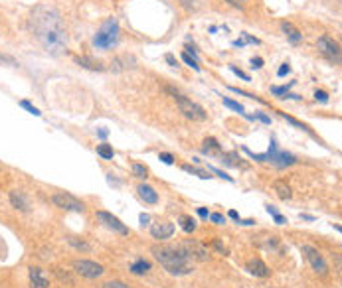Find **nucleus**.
<instances>
[{"label":"nucleus","instance_id":"nucleus-18","mask_svg":"<svg viewBox=\"0 0 342 288\" xmlns=\"http://www.w3.org/2000/svg\"><path fill=\"white\" fill-rule=\"evenodd\" d=\"M137 192H139L141 199H145V203L155 205V203L159 201V193L155 192V188H151V186H147V184H141V186L137 188Z\"/></svg>","mask_w":342,"mask_h":288},{"label":"nucleus","instance_id":"nucleus-29","mask_svg":"<svg viewBox=\"0 0 342 288\" xmlns=\"http://www.w3.org/2000/svg\"><path fill=\"white\" fill-rule=\"evenodd\" d=\"M277 113H279V117H281V119H285V121H287V123H291L293 127H297V129H301V131H307V133H311V129H309L307 125H303V123L295 121L293 117H287V115H285V113H281V111H277Z\"/></svg>","mask_w":342,"mask_h":288},{"label":"nucleus","instance_id":"nucleus-35","mask_svg":"<svg viewBox=\"0 0 342 288\" xmlns=\"http://www.w3.org/2000/svg\"><path fill=\"white\" fill-rule=\"evenodd\" d=\"M315 99H317V101H321V103H329V93H327V91H319V89H317V91H315Z\"/></svg>","mask_w":342,"mask_h":288},{"label":"nucleus","instance_id":"nucleus-11","mask_svg":"<svg viewBox=\"0 0 342 288\" xmlns=\"http://www.w3.org/2000/svg\"><path fill=\"white\" fill-rule=\"evenodd\" d=\"M95 217H97L107 229H111V231H115V233H119V235H129V227H127L119 217H115L113 213H109V211H97Z\"/></svg>","mask_w":342,"mask_h":288},{"label":"nucleus","instance_id":"nucleus-54","mask_svg":"<svg viewBox=\"0 0 342 288\" xmlns=\"http://www.w3.org/2000/svg\"><path fill=\"white\" fill-rule=\"evenodd\" d=\"M107 135H109V131H105V129H101V131H99V137H101V139H105Z\"/></svg>","mask_w":342,"mask_h":288},{"label":"nucleus","instance_id":"nucleus-33","mask_svg":"<svg viewBox=\"0 0 342 288\" xmlns=\"http://www.w3.org/2000/svg\"><path fill=\"white\" fill-rule=\"evenodd\" d=\"M182 59H184V63H186V65H190V67H192L194 71H200V65H198V61H196L194 57H190V55H188L186 51L182 53Z\"/></svg>","mask_w":342,"mask_h":288},{"label":"nucleus","instance_id":"nucleus-8","mask_svg":"<svg viewBox=\"0 0 342 288\" xmlns=\"http://www.w3.org/2000/svg\"><path fill=\"white\" fill-rule=\"evenodd\" d=\"M317 46H319V51L329 59V61H333V63H341V46H339V42H335L333 38H329V36H323V38H319V42H317Z\"/></svg>","mask_w":342,"mask_h":288},{"label":"nucleus","instance_id":"nucleus-22","mask_svg":"<svg viewBox=\"0 0 342 288\" xmlns=\"http://www.w3.org/2000/svg\"><path fill=\"white\" fill-rule=\"evenodd\" d=\"M202 152L204 154H220L222 152V146H220V143L216 141V139H206L204 141V146H202Z\"/></svg>","mask_w":342,"mask_h":288},{"label":"nucleus","instance_id":"nucleus-16","mask_svg":"<svg viewBox=\"0 0 342 288\" xmlns=\"http://www.w3.org/2000/svg\"><path fill=\"white\" fill-rule=\"evenodd\" d=\"M75 63H77V65H81V67H85V69H91V71H105V65H103V61H99V59H93V57H89V55H81V57H75Z\"/></svg>","mask_w":342,"mask_h":288},{"label":"nucleus","instance_id":"nucleus-34","mask_svg":"<svg viewBox=\"0 0 342 288\" xmlns=\"http://www.w3.org/2000/svg\"><path fill=\"white\" fill-rule=\"evenodd\" d=\"M212 247H214L218 253H222L224 257H226V255H229V249H228L226 245H222V241H220V239H214V241H212Z\"/></svg>","mask_w":342,"mask_h":288},{"label":"nucleus","instance_id":"nucleus-14","mask_svg":"<svg viewBox=\"0 0 342 288\" xmlns=\"http://www.w3.org/2000/svg\"><path fill=\"white\" fill-rule=\"evenodd\" d=\"M151 235L159 241H165V239H171L174 235V225L169 221H159V223H153L151 225Z\"/></svg>","mask_w":342,"mask_h":288},{"label":"nucleus","instance_id":"nucleus-50","mask_svg":"<svg viewBox=\"0 0 342 288\" xmlns=\"http://www.w3.org/2000/svg\"><path fill=\"white\" fill-rule=\"evenodd\" d=\"M0 61H8V63H14V59H12V57H8V55H4V53H0Z\"/></svg>","mask_w":342,"mask_h":288},{"label":"nucleus","instance_id":"nucleus-46","mask_svg":"<svg viewBox=\"0 0 342 288\" xmlns=\"http://www.w3.org/2000/svg\"><path fill=\"white\" fill-rule=\"evenodd\" d=\"M165 59H167V61L171 63L172 67H176V65H178V61H176V57H174L172 53H167V57H165Z\"/></svg>","mask_w":342,"mask_h":288},{"label":"nucleus","instance_id":"nucleus-23","mask_svg":"<svg viewBox=\"0 0 342 288\" xmlns=\"http://www.w3.org/2000/svg\"><path fill=\"white\" fill-rule=\"evenodd\" d=\"M180 227H182V231H184V233H194V231H196V227H198V223H196V219H194V217H190V215H182V217H180Z\"/></svg>","mask_w":342,"mask_h":288},{"label":"nucleus","instance_id":"nucleus-42","mask_svg":"<svg viewBox=\"0 0 342 288\" xmlns=\"http://www.w3.org/2000/svg\"><path fill=\"white\" fill-rule=\"evenodd\" d=\"M273 221H275L277 225H285V223H287V219H285L281 213H273Z\"/></svg>","mask_w":342,"mask_h":288},{"label":"nucleus","instance_id":"nucleus-41","mask_svg":"<svg viewBox=\"0 0 342 288\" xmlns=\"http://www.w3.org/2000/svg\"><path fill=\"white\" fill-rule=\"evenodd\" d=\"M289 71H291V65H289V63H283V65L279 67V71H277V75H279V77H285V75H287Z\"/></svg>","mask_w":342,"mask_h":288},{"label":"nucleus","instance_id":"nucleus-10","mask_svg":"<svg viewBox=\"0 0 342 288\" xmlns=\"http://www.w3.org/2000/svg\"><path fill=\"white\" fill-rule=\"evenodd\" d=\"M184 251H186V255L192 259V261H208L210 259V255H208V249L198 241V239H186V241H182V245H180Z\"/></svg>","mask_w":342,"mask_h":288},{"label":"nucleus","instance_id":"nucleus-5","mask_svg":"<svg viewBox=\"0 0 342 288\" xmlns=\"http://www.w3.org/2000/svg\"><path fill=\"white\" fill-rule=\"evenodd\" d=\"M301 253L305 255V259L309 261V265L313 267V271H315L317 275H321V277H327V275H329V265H327L325 257H323L315 247L303 245V247H301Z\"/></svg>","mask_w":342,"mask_h":288},{"label":"nucleus","instance_id":"nucleus-30","mask_svg":"<svg viewBox=\"0 0 342 288\" xmlns=\"http://www.w3.org/2000/svg\"><path fill=\"white\" fill-rule=\"evenodd\" d=\"M133 174L137 178H141V180H147L149 178V168L143 166V164H133Z\"/></svg>","mask_w":342,"mask_h":288},{"label":"nucleus","instance_id":"nucleus-15","mask_svg":"<svg viewBox=\"0 0 342 288\" xmlns=\"http://www.w3.org/2000/svg\"><path fill=\"white\" fill-rule=\"evenodd\" d=\"M247 271H249V275L259 277V279H265V277H269V275H271L269 267H267L261 259H251V261L247 263Z\"/></svg>","mask_w":342,"mask_h":288},{"label":"nucleus","instance_id":"nucleus-31","mask_svg":"<svg viewBox=\"0 0 342 288\" xmlns=\"http://www.w3.org/2000/svg\"><path fill=\"white\" fill-rule=\"evenodd\" d=\"M293 85H295V83H293V81H291V83H289V85H283V87H271V93H273V95H277V97H281V99H283V97H285V95H287V93H289V89H291V87H293Z\"/></svg>","mask_w":342,"mask_h":288},{"label":"nucleus","instance_id":"nucleus-24","mask_svg":"<svg viewBox=\"0 0 342 288\" xmlns=\"http://www.w3.org/2000/svg\"><path fill=\"white\" fill-rule=\"evenodd\" d=\"M149 271H151V263L145 261V259H139L137 263L131 265V273L133 275H147Z\"/></svg>","mask_w":342,"mask_h":288},{"label":"nucleus","instance_id":"nucleus-13","mask_svg":"<svg viewBox=\"0 0 342 288\" xmlns=\"http://www.w3.org/2000/svg\"><path fill=\"white\" fill-rule=\"evenodd\" d=\"M28 275H30V285H32V288L50 287V277L46 275L44 269H40V267H30V269H28Z\"/></svg>","mask_w":342,"mask_h":288},{"label":"nucleus","instance_id":"nucleus-17","mask_svg":"<svg viewBox=\"0 0 342 288\" xmlns=\"http://www.w3.org/2000/svg\"><path fill=\"white\" fill-rule=\"evenodd\" d=\"M273 192H275L277 197L283 199V201H287V199L293 197V190H291V186H289L285 180H275V182H273Z\"/></svg>","mask_w":342,"mask_h":288},{"label":"nucleus","instance_id":"nucleus-40","mask_svg":"<svg viewBox=\"0 0 342 288\" xmlns=\"http://www.w3.org/2000/svg\"><path fill=\"white\" fill-rule=\"evenodd\" d=\"M159 158H161L165 164H169V166H171V164H174V156H172V154H169V152H163Z\"/></svg>","mask_w":342,"mask_h":288},{"label":"nucleus","instance_id":"nucleus-2","mask_svg":"<svg viewBox=\"0 0 342 288\" xmlns=\"http://www.w3.org/2000/svg\"><path fill=\"white\" fill-rule=\"evenodd\" d=\"M153 255L169 275L184 277V275H190L194 271L192 259L186 255V251L180 245L178 247H174V245H157V247H153Z\"/></svg>","mask_w":342,"mask_h":288},{"label":"nucleus","instance_id":"nucleus-3","mask_svg":"<svg viewBox=\"0 0 342 288\" xmlns=\"http://www.w3.org/2000/svg\"><path fill=\"white\" fill-rule=\"evenodd\" d=\"M119 22L115 18H109L101 24L97 34L93 36V46L97 49H111L119 44Z\"/></svg>","mask_w":342,"mask_h":288},{"label":"nucleus","instance_id":"nucleus-55","mask_svg":"<svg viewBox=\"0 0 342 288\" xmlns=\"http://www.w3.org/2000/svg\"><path fill=\"white\" fill-rule=\"evenodd\" d=\"M301 217H303V219H307V221H313V219H315L313 215H305V213H301Z\"/></svg>","mask_w":342,"mask_h":288},{"label":"nucleus","instance_id":"nucleus-12","mask_svg":"<svg viewBox=\"0 0 342 288\" xmlns=\"http://www.w3.org/2000/svg\"><path fill=\"white\" fill-rule=\"evenodd\" d=\"M137 67V57L131 55V53H123V55H117L111 63H109V69L113 73H121V71H127V69H135Z\"/></svg>","mask_w":342,"mask_h":288},{"label":"nucleus","instance_id":"nucleus-51","mask_svg":"<svg viewBox=\"0 0 342 288\" xmlns=\"http://www.w3.org/2000/svg\"><path fill=\"white\" fill-rule=\"evenodd\" d=\"M229 4H233V6H243L245 4V0H228Z\"/></svg>","mask_w":342,"mask_h":288},{"label":"nucleus","instance_id":"nucleus-1","mask_svg":"<svg viewBox=\"0 0 342 288\" xmlns=\"http://www.w3.org/2000/svg\"><path fill=\"white\" fill-rule=\"evenodd\" d=\"M32 36L50 55H61L67 49V32L57 8L40 4L32 10L28 20Z\"/></svg>","mask_w":342,"mask_h":288},{"label":"nucleus","instance_id":"nucleus-28","mask_svg":"<svg viewBox=\"0 0 342 288\" xmlns=\"http://www.w3.org/2000/svg\"><path fill=\"white\" fill-rule=\"evenodd\" d=\"M67 243H69L71 247H75L77 251H83V253H87V251H91V247H89V243H85L83 239L79 241V239H75V237H67Z\"/></svg>","mask_w":342,"mask_h":288},{"label":"nucleus","instance_id":"nucleus-39","mask_svg":"<svg viewBox=\"0 0 342 288\" xmlns=\"http://www.w3.org/2000/svg\"><path fill=\"white\" fill-rule=\"evenodd\" d=\"M229 69H231V71H233V73H235V75H237V77H241V79H243V81H249V75H247V73H243V71H241V69H239V67H235V65H231V67H229Z\"/></svg>","mask_w":342,"mask_h":288},{"label":"nucleus","instance_id":"nucleus-36","mask_svg":"<svg viewBox=\"0 0 342 288\" xmlns=\"http://www.w3.org/2000/svg\"><path fill=\"white\" fill-rule=\"evenodd\" d=\"M208 170H210V172H214V174H218L220 178H224V180H228V182H233V178H231V176H228V174H224L222 170H218V168H214V166H208Z\"/></svg>","mask_w":342,"mask_h":288},{"label":"nucleus","instance_id":"nucleus-49","mask_svg":"<svg viewBox=\"0 0 342 288\" xmlns=\"http://www.w3.org/2000/svg\"><path fill=\"white\" fill-rule=\"evenodd\" d=\"M237 223H241V225H253L255 221L253 219H237Z\"/></svg>","mask_w":342,"mask_h":288},{"label":"nucleus","instance_id":"nucleus-9","mask_svg":"<svg viewBox=\"0 0 342 288\" xmlns=\"http://www.w3.org/2000/svg\"><path fill=\"white\" fill-rule=\"evenodd\" d=\"M73 271H75L77 275H81L83 279H99V277L105 273V269H103L99 263L85 261V259L75 261V263H73Z\"/></svg>","mask_w":342,"mask_h":288},{"label":"nucleus","instance_id":"nucleus-7","mask_svg":"<svg viewBox=\"0 0 342 288\" xmlns=\"http://www.w3.org/2000/svg\"><path fill=\"white\" fill-rule=\"evenodd\" d=\"M52 201H54V205H56V207L65 209V211H77V213H83V211H85L83 201H79L77 197H73L71 193H65V192L54 193Z\"/></svg>","mask_w":342,"mask_h":288},{"label":"nucleus","instance_id":"nucleus-32","mask_svg":"<svg viewBox=\"0 0 342 288\" xmlns=\"http://www.w3.org/2000/svg\"><path fill=\"white\" fill-rule=\"evenodd\" d=\"M20 107H22V109H26V111H28L30 115H34V117H40V115H42V113H40V109H36L30 101H20Z\"/></svg>","mask_w":342,"mask_h":288},{"label":"nucleus","instance_id":"nucleus-19","mask_svg":"<svg viewBox=\"0 0 342 288\" xmlns=\"http://www.w3.org/2000/svg\"><path fill=\"white\" fill-rule=\"evenodd\" d=\"M10 203L20 211H30V201L22 192H10Z\"/></svg>","mask_w":342,"mask_h":288},{"label":"nucleus","instance_id":"nucleus-45","mask_svg":"<svg viewBox=\"0 0 342 288\" xmlns=\"http://www.w3.org/2000/svg\"><path fill=\"white\" fill-rule=\"evenodd\" d=\"M253 119H259V121H263V123H265V125H269V123H271V119H269V117H267V115H263V113H257V115H255V117H253Z\"/></svg>","mask_w":342,"mask_h":288},{"label":"nucleus","instance_id":"nucleus-27","mask_svg":"<svg viewBox=\"0 0 342 288\" xmlns=\"http://www.w3.org/2000/svg\"><path fill=\"white\" fill-rule=\"evenodd\" d=\"M97 154H99L103 160H113V156H115V152H113V148H111L109 144H99V146H97Z\"/></svg>","mask_w":342,"mask_h":288},{"label":"nucleus","instance_id":"nucleus-4","mask_svg":"<svg viewBox=\"0 0 342 288\" xmlns=\"http://www.w3.org/2000/svg\"><path fill=\"white\" fill-rule=\"evenodd\" d=\"M165 91L171 93L172 97H174V101H176L180 113H182L186 119H190V121H206V119H208V113H206L198 103H194L192 99L184 97L180 91H176V89H172V87H165Z\"/></svg>","mask_w":342,"mask_h":288},{"label":"nucleus","instance_id":"nucleus-38","mask_svg":"<svg viewBox=\"0 0 342 288\" xmlns=\"http://www.w3.org/2000/svg\"><path fill=\"white\" fill-rule=\"evenodd\" d=\"M103 288H131V287H127V285L121 283V281H111V283H105Z\"/></svg>","mask_w":342,"mask_h":288},{"label":"nucleus","instance_id":"nucleus-20","mask_svg":"<svg viewBox=\"0 0 342 288\" xmlns=\"http://www.w3.org/2000/svg\"><path fill=\"white\" fill-rule=\"evenodd\" d=\"M281 28H283V32H285V36L289 38V42H291V44H299V42L303 40V34H301V32H299L291 22H283V24H281Z\"/></svg>","mask_w":342,"mask_h":288},{"label":"nucleus","instance_id":"nucleus-6","mask_svg":"<svg viewBox=\"0 0 342 288\" xmlns=\"http://www.w3.org/2000/svg\"><path fill=\"white\" fill-rule=\"evenodd\" d=\"M267 162H271L277 168H287V166L297 164V158L293 154H289V152L279 150L275 139H271V146H269V152H267Z\"/></svg>","mask_w":342,"mask_h":288},{"label":"nucleus","instance_id":"nucleus-43","mask_svg":"<svg viewBox=\"0 0 342 288\" xmlns=\"http://www.w3.org/2000/svg\"><path fill=\"white\" fill-rule=\"evenodd\" d=\"M251 67H253V69L263 67V59H261V57H253V59H251Z\"/></svg>","mask_w":342,"mask_h":288},{"label":"nucleus","instance_id":"nucleus-44","mask_svg":"<svg viewBox=\"0 0 342 288\" xmlns=\"http://www.w3.org/2000/svg\"><path fill=\"white\" fill-rule=\"evenodd\" d=\"M243 40H245V44H261L257 38H253V36H249V34H243Z\"/></svg>","mask_w":342,"mask_h":288},{"label":"nucleus","instance_id":"nucleus-53","mask_svg":"<svg viewBox=\"0 0 342 288\" xmlns=\"http://www.w3.org/2000/svg\"><path fill=\"white\" fill-rule=\"evenodd\" d=\"M228 215H229V217H231V219H235V221H237V219H239V215H237V211H235V209H231V211H229V213H228Z\"/></svg>","mask_w":342,"mask_h":288},{"label":"nucleus","instance_id":"nucleus-48","mask_svg":"<svg viewBox=\"0 0 342 288\" xmlns=\"http://www.w3.org/2000/svg\"><path fill=\"white\" fill-rule=\"evenodd\" d=\"M198 215H200V217H204V219H206V217H208V215H210V213H208V209H206V207H200V209H198Z\"/></svg>","mask_w":342,"mask_h":288},{"label":"nucleus","instance_id":"nucleus-21","mask_svg":"<svg viewBox=\"0 0 342 288\" xmlns=\"http://www.w3.org/2000/svg\"><path fill=\"white\" fill-rule=\"evenodd\" d=\"M222 162L226 164V166H233V168H247V164L245 162H241V158L237 156V152H226V154H222Z\"/></svg>","mask_w":342,"mask_h":288},{"label":"nucleus","instance_id":"nucleus-25","mask_svg":"<svg viewBox=\"0 0 342 288\" xmlns=\"http://www.w3.org/2000/svg\"><path fill=\"white\" fill-rule=\"evenodd\" d=\"M222 101H224V105H226V107H229V109H233V111H237L239 115H243V117H247L249 121H253V117H251V115H247V113H245V109H243V107H241L239 103H235V101H231V99H228V97H222Z\"/></svg>","mask_w":342,"mask_h":288},{"label":"nucleus","instance_id":"nucleus-26","mask_svg":"<svg viewBox=\"0 0 342 288\" xmlns=\"http://www.w3.org/2000/svg\"><path fill=\"white\" fill-rule=\"evenodd\" d=\"M182 170L184 172H188V174H194V176H198V178H202V180H208V178H212L206 170H200V168H194V166H190V164H184L182 166Z\"/></svg>","mask_w":342,"mask_h":288},{"label":"nucleus","instance_id":"nucleus-47","mask_svg":"<svg viewBox=\"0 0 342 288\" xmlns=\"http://www.w3.org/2000/svg\"><path fill=\"white\" fill-rule=\"evenodd\" d=\"M139 219H141V225H143V227H145V225H149V221H151V217H149L147 213H141V217H139Z\"/></svg>","mask_w":342,"mask_h":288},{"label":"nucleus","instance_id":"nucleus-52","mask_svg":"<svg viewBox=\"0 0 342 288\" xmlns=\"http://www.w3.org/2000/svg\"><path fill=\"white\" fill-rule=\"evenodd\" d=\"M233 46H235V48H243V46H245V40H235Z\"/></svg>","mask_w":342,"mask_h":288},{"label":"nucleus","instance_id":"nucleus-37","mask_svg":"<svg viewBox=\"0 0 342 288\" xmlns=\"http://www.w3.org/2000/svg\"><path fill=\"white\" fill-rule=\"evenodd\" d=\"M208 217H210L216 225H224V223H226V217H224L222 213H212V215H208Z\"/></svg>","mask_w":342,"mask_h":288}]
</instances>
